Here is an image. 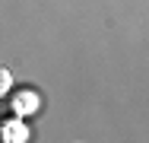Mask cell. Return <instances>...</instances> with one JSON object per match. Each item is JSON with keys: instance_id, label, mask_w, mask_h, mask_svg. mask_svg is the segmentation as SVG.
Here are the masks:
<instances>
[{"instance_id": "obj_1", "label": "cell", "mask_w": 149, "mask_h": 143, "mask_svg": "<svg viewBox=\"0 0 149 143\" xmlns=\"http://www.w3.org/2000/svg\"><path fill=\"white\" fill-rule=\"evenodd\" d=\"M32 108H35V95H32V92H16V95H13V114L32 111Z\"/></svg>"}, {"instance_id": "obj_2", "label": "cell", "mask_w": 149, "mask_h": 143, "mask_svg": "<svg viewBox=\"0 0 149 143\" xmlns=\"http://www.w3.org/2000/svg\"><path fill=\"white\" fill-rule=\"evenodd\" d=\"M10 83H13V80H10V70L0 67V99H3V92H10Z\"/></svg>"}]
</instances>
